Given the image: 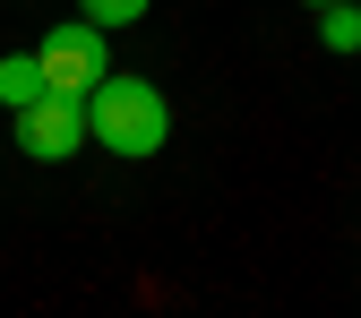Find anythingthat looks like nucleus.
Wrapping results in <instances>:
<instances>
[{"mask_svg": "<svg viewBox=\"0 0 361 318\" xmlns=\"http://www.w3.org/2000/svg\"><path fill=\"white\" fill-rule=\"evenodd\" d=\"M86 129H95V147H104V155L147 164V155H164V138H172V104H164V86H155V78L112 69L95 95H86Z\"/></svg>", "mask_w": 361, "mask_h": 318, "instance_id": "obj_1", "label": "nucleus"}, {"mask_svg": "<svg viewBox=\"0 0 361 318\" xmlns=\"http://www.w3.org/2000/svg\"><path fill=\"white\" fill-rule=\"evenodd\" d=\"M35 61H43V86H61V95H95V86L112 78V26L95 18H69L35 43Z\"/></svg>", "mask_w": 361, "mask_h": 318, "instance_id": "obj_2", "label": "nucleus"}, {"mask_svg": "<svg viewBox=\"0 0 361 318\" xmlns=\"http://www.w3.org/2000/svg\"><path fill=\"white\" fill-rule=\"evenodd\" d=\"M78 147H95V129H86V95L43 86V95L18 112V155H35V164H69Z\"/></svg>", "mask_w": 361, "mask_h": 318, "instance_id": "obj_3", "label": "nucleus"}, {"mask_svg": "<svg viewBox=\"0 0 361 318\" xmlns=\"http://www.w3.org/2000/svg\"><path fill=\"white\" fill-rule=\"evenodd\" d=\"M35 95H43V61H35V52H9V61H0V104L26 112Z\"/></svg>", "mask_w": 361, "mask_h": 318, "instance_id": "obj_4", "label": "nucleus"}, {"mask_svg": "<svg viewBox=\"0 0 361 318\" xmlns=\"http://www.w3.org/2000/svg\"><path fill=\"white\" fill-rule=\"evenodd\" d=\"M319 43L327 52H361V0H327L319 9Z\"/></svg>", "mask_w": 361, "mask_h": 318, "instance_id": "obj_5", "label": "nucleus"}, {"mask_svg": "<svg viewBox=\"0 0 361 318\" xmlns=\"http://www.w3.org/2000/svg\"><path fill=\"white\" fill-rule=\"evenodd\" d=\"M155 9V0H78V18H95V26H138Z\"/></svg>", "mask_w": 361, "mask_h": 318, "instance_id": "obj_6", "label": "nucleus"}, {"mask_svg": "<svg viewBox=\"0 0 361 318\" xmlns=\"http://www.w3.org/2000/svg\"><path fill=\"white\" fill-rule=\"evenodd\" d=\"M301 9H327V0H301Z\"/></svg>", "mask_w": 361, "mask_h": 318, "instance_id": "obj_7", "label": "nucleus"}]
</instances>
